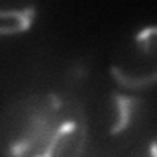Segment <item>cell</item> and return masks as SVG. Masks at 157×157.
<instances>
[{"label":"cell","mask_w":157,"mask_h":157,"mask_svg":"<svg viewBox=\"0 0 157 157\" xmlns=\"http://www.w3.org/2000/svg\"><path fill=\"white\" fill-rule=\"evenodd\" d=\"M88 140L86 114L77 100L57 92L18 106L8 130V157H82Z\"/></svg>","instance_id":"cell-1"},{"label":"cell","mask_w":157,"mask_h":157,"mask_svg":"<svg viewBox=\"0 0 157 157\" xmlns=\"http://www.w3.org/2000/svg\"><path fill=\"white\" fill-rule=\"evenodd\" d=\"M110 75L128 90L157 85V26L140 29L130 39L124 53L110 65Z\"/></svg>","instance_id":"cell-2"},{"label":"cell","mask_w":157,"mask_h":157,"mask_svg":"<svg viewBox=\"0 0 157 157\" xmlns=\"http://www.w3.org/2000/svg\"><path fill=\"white\" fill-rule=\"evenodd\" d=\"M36 18V8H0V36H16L28 32Z\"/></svg>","instance_id":"cell-3"},{"label":"cell","mask_w":157,"mask_h":157,"mask_svg":"<svg viewBox=\"0 0 157 157\" xmlns=\"http://www.w3.org/2000/svg\"><path fill=\"white\" fill-rule=\"evenodd\" d=\"M116 102H118V118H116L114 126L110 128V134H118L124 128H128V124L132 120V112H134L137 100H134L130 96H116Z\"/></svg>","instance_id":"cell-4"},{"label":"cell","mask_w":157,"mask_h":157,"mask_svg":"<svg viewBox=\"0 0 157 157\" xmlns=\"http://www.w3.org/2000/svg\"><path fill=\"white\" fill-rule=\"evenodd\" d=\"M145 157H157V140H153L147 147V155Z\"/></svg>","instance_id":"cell-5"}]
</instances>
